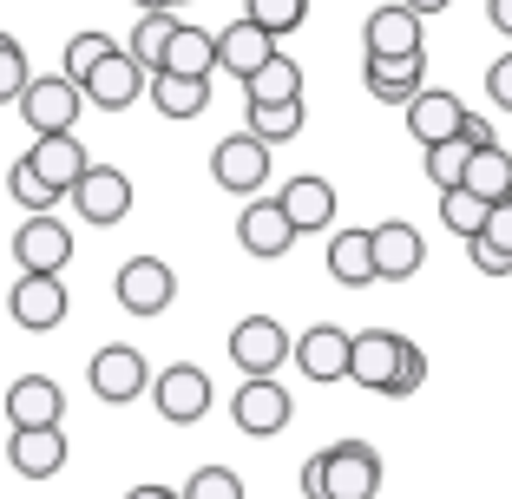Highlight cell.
<instances>
[{
    "mask_svg": "<svg viewBox=\"0 0 512 499\" xmlns=\"http://www.w3.org/2000/svg\"><path fill=\"white\" fill-rule=\"evenodd\" d=\"M381 493V454L368 440H335L302 460V499H375Z\"/></svg>",
    "mask_w": 512,
    "mask_h": 499,
    "instance_id": "1",
    "label": "cell"
},
{
    "mask_svg": "<svg viewBox=\"0 0 512 499\" xmlns=\"http://www.w3.org/2000/svg\"><path fill=\"white\" fill-rule=\"evenodd\" d=\"M79 112H86V92H79V79H66V73H33L27 92H20V119L33 125V138L73 132Z\"/></svg>",
    "mask_w": 512,
    "mask_h": 499,
    "instance_id": "2",
    "label": "cell"
},
{
    "mask_svg": "<svg viewBox=\"0 0 512 499\" xmlns=\"http://www.w3.org/2000/svg\"><path fill=\"white\" fill-rule=\"evenodd\" d=\"M151 401H158V414H165L171 427H197L204 414H211L217 388H211V375H204L197 362H171V368L151 375Z\"/></svg>",
    "mask_w": 512,
    "mask_h": 499,
    "instance_id": "3",
    "label": "cell"
},
{
    "mask_svg": "<svg viewBox=\"0 0 512 499\" xmlns=\"http://www.w3.org/2000/svg\"><path fill=\"white\" fill-rule=\"evenodd\" d=\"M14 263L33 270V276H60L66 263H73V230L53 211H27V224L14 230Z\"/></svg>",
    "mask_w": 512,
    "mask_h": 499,
    "instance_id": "4",
    "label": "cell"
},
{
    "mask_svg": "<svg viewBox=\"0 0 512 499\" xmlns=\"http://www.w3.org/2000/svg\"><path fill=\"white\" fill-rule=\"evenodd\" d=\"M86 381H92V394H99V401L125 408V401H138V394L151 388V368H145V355H138L132 342H106L86 362Z\"/></svg>",
    "mask_w": 512,
    "mask_h": 499,
    "instance_id": "5",
    "label": "cell"
},
{
    "mask_svg": "<svg viewBox=\"0 0 512 499\" xmlns=\"http://www.w3.org/2000/svg\"><path fill=\"white\" fill-rule=\"evenodd\" d=\"M289 414H296V401H289V388H276V375H243L237 401H230V421H237L250 440L283 434Z\"/></svg>",
    "mask_w": 512,
    "mask_h": 499,
    "instance_id": "6",
    "label": "cell"
},
{
    "mask_svg": "<svg viewBox=\"0 0 512 499\" xmlns=\"http://www.w3.org/2000/svg\"><path fill=\"white\" fill-rule=\"evenodd\" d=\"M289 355H296V342H289V329L276 316H243L237 329H230V362H237L243 375H276Z\"/></svg>",
    "mask_w": 512,
    "mask_h": 499,
    "instance_id": "7",
    "label": "cell"
},
{
    "mask_svg": "<svg viewBox=\"0 0 512 499\" xmlns=\"http://www.w3.org/2000/svg\"><path fill=\"white\" fill-rule=\"evenodd\" d=\"M66 309H73L66 283H60V276H33V270H20L14 296H7V316H14L27 335H53L66 322Z\"/></svg>",
    "mask_w": 512,
    "mask_h": 499,
    "instance_id": "8",
    "label": "cell"
},
{
    "mask_svg": "<svg viewBox=\"0 0 512 499\" xmlns=\"http://www.w3.org/2000/svg\"><path fill=\"white\" fill-rule=\"evenodd\" d=\"M211 178L224 184V191H237V197H256L263 184H270V145H263L256 132H230L211 152Z\"/></svg>",
    "mask_w": 512,
    "mask_h": 499,
    "instance_id": "9",
    "label": "cell"
},
{
    "mask_svg": "<svg viewBox=\"0 0 512 499\" xmlns=\"http://www.w3.org/2000/svg\"><path fill=\"white\" fill-rule=\"evenodd\" d=\"M119 309L125 316H165L171 309V296H178V276H171V263H158V257H132V263H119Z\"/></svg>",
    "mask_w": 512,
    "mask_h": 499,
    "instance_id": "10",
    "label": "cell"
},
{
    "mask_svg": "<svg viewBox=\"0 0 512 499\" xmlns=\"http://www.w3.org/2000/svg\"><path fill=\"white\" fill-rule=\"evenodd\" d=\"M151 86V73L132 60V53H106V60L92 66L86 79H79V92H86V106H99V112H125V106H138V92Z\"/></svg>",
    "mask_w": 512,
    "mask_h": 499,
    "instance_id": "11",
    "label": "cell"
},
{
    "mask_svg": "<svg viewBox=\"0 0 512 499\" xmlns=\"http://www.w3.org/2000/svg\"><path fill=\"white\" fill-rule=\"evenodd\" d=\"M237 243L250 250L256 263H276V257H289V243H296V224L283 217V204H276V197L256 191L250 204H243V217H237Z\"/></svg>",
    "mask_w": 512,
    "mask_h": 499,
    "instance_id": "12",
    "label": "cell"
},
{
    "mask_svg": "<svg viewBox=\"0 0 512 499\" xmlns=\"http://www.w3.org/2000/svg\"><path fill=\"white\" fill-rule=\"evenodd\" d=\"M73 204H79V217H86V224H125V217H132V178H125L119 165H92L86 178L73 184Z\"/></svg>",
    "mask_w": 512,
    "mask_h": 499,
    "instance_id": "13",
    "label": "cell"
},
{
    "mask_svg": "<svg viewBox=\"0 0 512 499\" xmlns=\"http://www.w3.org/2000/svg\"><path fill=\"white\" fill-rule=\"evenodd\" d=\"M368 250H375V283H407V276L427 263V243L407 217H388V224L368 230Z\"/></svg>",
    "mask_w": 512,
    "mask_h": 499,
    "instance_id": "14",
    "label": "cell"
},
{
    "mask_svg": "<svg viewBox=\"0 0 512 499\" xmlns=\"http://www.w3.org/2000/svg\"><path fill=\"white\" fill-rule=\"evenodd\" d=\"M421 27L427 20L407 7V0H388V7H375L362 27V53L368 60H401V53H421Z\"/></svg>",
    "mask_w": 512,
    "mask_h": 499,
    "instance_id": "15",
    "label": "cell"
},
{
    "mask_svg": "<svg viewBox=\"0 0 512 499\" xmlns=\"http://www.w3.org/2000/svg\"><path fill=\"white\" fill-rule=\"evenodd\" d=\"M66 421V388L53 375H20L7 388V427H60Z\"/></svg>",
    "mask_w": 512,
    "mask_h": 499,
    "instance_id": "16",
    "label": "cell"
},
{
    "mask_svg": "<svg viewBox=\"0 0 512 499\" xmlns=\"http://www.w3.org/2000/svg\"><path fill=\"white\" fill-rule=\"evenodd\" d=\"M401 112H407V132H414V145H440V138H453V132H460V119H467L460 92H447V86H421Z\"/></svg>",
    "mask_w": 512,
    "mask_h": 499,
    "instance_id": "17",
    "label": "cell"
},
{
    "mask_svg": "<svg viewBox=\"0 0 512 499\" xmlns=\"http://www.w3.org/2000/svg\"><path fill=\"white\" fill-rule=\"evenodd\" d=\"M33 171H40L53 191H66L73 197V184L92 171V158H86V145H79V132H46V138H33Z\"/></svg>",
    "mask_w": 512,
    "mask_h": 499,
    "instance_id": "18",
    "label": "cell"
},
{
    "mask_svg": "<svg viewBox=\"0 0 512 499\" xmlns=\"http://www.w3.org/2000/svg\"><path fill=\"white\" fill-rule=\"evenodd\" d=\"M276 204H283V217L296 224V237H309V230H329V224H335V184H329V178H316V171L289 178Z\"/></svg>",
    "mask_w": 512,
    "mask_h": 499,
    "instance_id": "19",
    "label": "cell"
},
{
    "mask_svg": "<svg viewBox=\"0 0 512 499\" xmlns=\"http://www.w3.org/2000/svg\"><path fill=\"white\" fill-rule=\"evenodd\" d=\"M394 362H401V335L394 329H362L348 342V381H362V388H375V394H388Z\"/></svg>",
    "mask_w": 512,
    "mask_h": 499,
    "instance_id": "20",
    "label": "cell"
},
{
    "mask_svg": "<svg viewBox=\"0 0 512 499\" xmlns=\"http://www.w3.org/2000/svg\"><path fill=\"white\" fill-rule=\"evenodd\" d=\"M348 342H355L348 329H335V322H316V329L296 342V355H289V362H296L309 381H348Z\"/></svg>",
    "mask_w": 512,
    "mask_h": 499,
    "instance_id": "21",
    "label": "cell"
},
{
    "mask_svg": "<svg viewBox=\"0 0 512 499\" xmlns=\"http://www.w3.org/2000/svg\"><path fill=\"white\" fill-rule=\"evenodd\" d=\"M7 460H14L20 480H53V473L66 467V434L60 427H20V434L7 440Z\"/></svg>",
    "mask_w": 512,
    "mask_h": 499,
    "instance_id": "22",
    "label": "cell"
},
{
    "mask_svg": "<svg viewBox=\"0 0 512 499\" xmlns=\"http://www.w3.org/2000/svg\"><path fill=\"white\" fill-rule=\"evenodd\" d=\"M368 92H375L381 106H407L414 92L427 86V46L421 53H401V60H368Z\"/></svg>",
    "mask_w": 512,
    "mask_h": 499,
    "instance_id": "23",
    "label": "cell"
},
{
    "mask_svg": "<svg viewBox=\"0 0 512 499\" xmlns=\"http://www.w3.org/2000/svg\"><path fill=\"white\" fill-rule=\"evenodd\" d=\"M276 53V40L263 27H256V20H230L224 33H217V73H237V79H250L256 66L270 60Z\"/></svg>",
    "mask_w": 512,
    "mask_h": 499,
    "instance_id": "24",
    "label": "cell"
},
{
    "mask_svg": "<svg viewBox=\"0 0 512 499\" xmlns=\"http://www.w3.org/2000/svg\"><path fill=\"white\" fill-rule=\"evenodd\" d=\"M289 99H302V66L276 46L270 60L243 79V106H289Z\"/></svg>",
    "mask_w": 512,
    "mask_h": 499,
    "instance_id": "25",
    "label": "cell"
},
{
    "mask_svg": "<svg viewBox=\"0 0 512 499\" xmlns=\"http://www.w3.org/2000/svg\"><path fill=\"white\" fill-rule=\"evenodd\" d=\"M158 73H191V79H211V73H217V33H204L197 20H178V33H171L165 66H158Z\"/></svg>",
    "mask_w": 512,
    "mask_h": 499,
    "instance_id": "26",
    "label": "cell"
},
{
    "mask_svg": "<svg viewBox=\"0 0 512 499\" xmlns=\"http://www.w3.org/2000/svg\"><path fill=\"white\" fill-rule=\"evenodd\" d=\"M460 184H467L473 197H486V204L512 197V152L499 145V138H493V145H473V152H467V178H460Z\"/></svg>",
    "mask_w": 512,
    "mask_h": 499,
    "instance_id": "27",
    "label": "cell"
},
{
    "mask_svg": "<svg viewBox=\"0 0 512 499\" xmlns=\"http://www.w3.org/2000/svg\"><path fill=\"white\" fill-rule=\"evenodd\" d=\"M329 276L342 289H368V283H375V250H368V230H335V237H329Z\"/></svg>",
    "mask_w": 512,
    "mask_h": 499,
    "instance_id": "28",
    "label": "cell"
},
{
    "mask_svg": "<svg viewBox=\"0 0 512 499\" xmlns=\"http://www.w3.org/2000/svg\"><path fill=\"white\" fill-rule=\"evenodd\" d=\"M151 106L165 119H197L211 106V79H191V73H151Z\"/></svg>",
    "mask_w": 512,
    "mask_h": 499,
    "instance_id": "29",
    "label": "cell"
},
{
    "mask_svg": "<svg viewBox=\"0 0 512 499\" xmlns=\"http://www.w3.org/2000/svg\"><path fill=\"white\" fill-rule=\"evenodd\" d=\"M171 33H178V14H171V7H158V14H138V27H132V40H125V53H132L145 73H158V66H165Z\"/></svg>",
    "mask_w": 512,
    "mask_h": 499,
    "instance_id": "30",
    "label": "cell"
},
{
    "mask_svg": "<svg viewBox=\"0 0 512 499\" xmlns=\"http://www.w3.org/2000/svg\"><path fill=\"white\" fill-rule=\"evenodd\" d=\"M486 211H493V204H486V197H473L467 184H447V191H440V224H447L460 243L486 230Z\"/></svg>",
    "mask_w": 512,
    "mask_h": 499,
    "instance_id": "31",
    "label": "cell"
},
{
    "mask_svg": "<svg viewBox=\"0 0 512 499\" xmlns=\"http://www.w3.org/2000/svg\"><path fill=\"white\" fill-rule=\"evenodd\" d=\"M243 125H250L263 145H289V138L302 132V99H289V106H243Z\"/></svg>",
    "mask_w": 512,
    "mask_h": 499,
    "instance_id": "32",
    "label": "cell"
},
{
    "mask_svg": "<svg viewBox=\"0 0 512 499\" xmlns=\"http://www.w3.org/2000/svg\"><path fill=\"white\" fill-rule=\"evenodd\" d=\"M243 20H256L270 40H283V33L309 27V0H243Z\"/></svg>",
    "mask_w": 512,
    "mask_h": 499,
    "instance_id": "33",
    "label": "cell"
},
{
    "mask_svg": "<svg viewBox=\"0 0 512 499\" xmlns=\"http://www.w3.org/2000/svg\"><path fill=\"white\" fill-rule=\"evenodd\" d=\"M7 191H14V204L20 211H53L66 191H53V184L33 171V158H14V171H7Z\"/></svg>",
    "mask_w": 512,
    "mask_h": 499,
    "instance_id": "34",
    "label": "cell"
},
{
    "mask_svg": "<svg viewBox=\"0 0 512 499\" xmlns=\"http://www.w3.org/2000/svg\"><path fill=\"white\" fill-rule=\"evenodd\" d=\"M421 152H427V178H434L440 191L467 178V152H473V145H467L460 132H453V138H440V145H421Z\"/></svg>",
    "mask_w": 512,
    "mask_h": 499,
    "instance_id": "35",
    "label": "cell"
},
{
    "mask_svg": "<svg viewBox=\"0 0 512 499\" xmlns=\"http://www.w3.org/2000/svg\"><path fill=\"white\" fill-rule=\"evenodd\" d=\"M27 53H20L14 33H0V106H20V92H27Z\"/></svg>",
    "mask_w": 512,
    "mask_h": 499,
    "instance_id": "36",
    "label": "cell"
},
{
    "mask_svg": "<svg viewBox=\"0 0 512 499\" xmlns=\"http://www.w3.org/2000/svg\"><path fill=\"white\" fill-rule=\"evenodd\" d=\"M106 53H119V46H112L99 27H92V33H73V40H66V79H86L92 66L106 60Z\"/></svg>",
    "mask_w": 512,
    "mask_h": 499,
    "instance_id": "37",
    "label": "cell"
},
{
    "mask_svg": "<svg viewBox=\"0 0 512 499\" xmlns=\"http://www.w3.org/2000/svg\"><path fill=\"white\" fill-rule=\"evenodd\" d=\"M184 499H243V480L237 467H197L184 480Z\"/></svg>",
    "mask_w": 512,
    "mask_h": 499,
    "instance_id": "38",
    "label": "cell"
},
{
    "mask_svg": "<svg viewBox=\"0 0 512 499\" xmlns=\"http://www.w3.org/2000/svg\"><path fill=\"white\" fill-rule=\"evenodd\" d=\"M421 381H427V355H421V348H414V342L401 335V362H394V381H388V394L401 401V394H414Z\"/></svg>",
    "mask_w": 512,
    "mask_h": 499,
    "instance_id": "39",
    "label": "cell"
},
{
    "mask_svg": "<svg viewBox=\"0 0 512 499\" xmlns=\"http://www.w3.org/2000/svg\"><path fill=\"white\" fill-rule=\"evenodd\" d=\"M467 257H473L480 276H512V257L499 250V243H486V237H467Z\"/></svg>",
    "mask_w": 512,
    "mask_h": 499,
    "instance_id": "40",
    "label": "cell"
},
{
    "mask_svg": "<svg viewBox=\"0 0 512 499\" xmlns=\"http://www.w3.org/2000/svg\"><path fill=\"white\" fill-rule=\"evenodd\" d=\"M480 237H486V243H499V250L512 257V197H499L493 211H486V230H480Z\"/></svg>",
    "mask_w": 512,
    "mask_h": 499,
    "instance_id": "41",
    "label": "cell"
},
{
    "mask_svg": "<svg viewBox=\"0 0 512 499\" xmlns=\"http://www.w3.org/2000/svg\"><path fill=\"white\" fill-rule=\"evenodd\" d=\"M486 92H493V106L512 112V53H499V60L486 66Z\"/></svg>",
    "mask_w": 512,
    "mask_h": 499,
    "instance_id": "42",
    "label": "cell"
},
{
    "mask_svg": "<svg viewBox=\"0 0 512 499\" xmlns=\"http://www.w3.org/2000/svg\"><path fill=\"white\" fill-rule=\"evenodd\" d=\"M460 138H467V145H493V125H486L480 112H467V119H460Z\"/></svg>",
    "mask_w": 512,
    "mask_h": 499,
    "instance_id": "43",
    "label": "cell"
},
{
    "mask_svg": "<svg viewBox=\"0 0 512 499\" xmlns=\"http://www.w3.org/2000/svg\"><path fill=\"white\" fill-rule=\"evenodd\" d=\"M486 20H493V27L512 40V0H486Z\"/></svg>",
    "mask_w": 512,
    "mask_h": 499,
    "instance_id": "44",
    "label": "cell"
},
{
    "mask_svg": "<svg viewBox=\"0 0 512 499\" xmlns=\"http://www.w3.org/2000/svg\"><path fill=\"white\" fill-rule=\"evenodd\" d=\"M125 499H184V493H171V486H158V480H145V486H132Z\"/></svg>",
    "mask_w": 512,
    "mask_h": 499,
    "instance_id": "45",
    "label": "cell"
},
{
    "mask_svg": "<svg viewBox=\"0 0 512 499\" xmlns=\"http://www.w3.org/2000/svg\"><path fill=\"white\" fill-rule=\"evenodd\" d=\"M407 7H414V14H421V20H427V14H447L453 0H407Z\"/></svg>",
    "mask_w": 512,
    "mask_h": 499,
    "instance_id": "46",
    "label": "cell"
},
{
    "mask_svg": "<svg viewBox=\"0 0 512 499\" xmlns=\"http://www.w3.org/2000/svg\"><path fill=\"white\" fill-rule=\"evenodd\" d=\"M138 14H158V7H178V0H132Z\"/></svg>",
    "mask_w": 512,
    "mask_h": 499,
    "instance_id": "47",
    "label": "cell"
},
{
    "mask_svg": "<svg viewBox=\"0 0 512 499\" xmlns=\"http://www.w3.org/2000/svg\"><path fill=\"white\" fill-rule=\"evenodd\" d=\"M178 7H184V0H178Z\"/></svg>",
    "mask_w": 512,
    "mask_h": 499,
    "instance_id": "48",
    "label": "cell"
},
{
    "mask_svg": "<svg viewBox=\"0 0 512 499\" xmlns=\"http://www.w3.org/2000/svg\"><path fill=\"white\" fill-rule=\"evenodd\" d=\"M506 152H512V145H506Z\"/></svg>",
    "mask_w": 512,
    "mask_h": 499,
    "instance_id": "49",
    "label": "cell"
}]
</instances>
